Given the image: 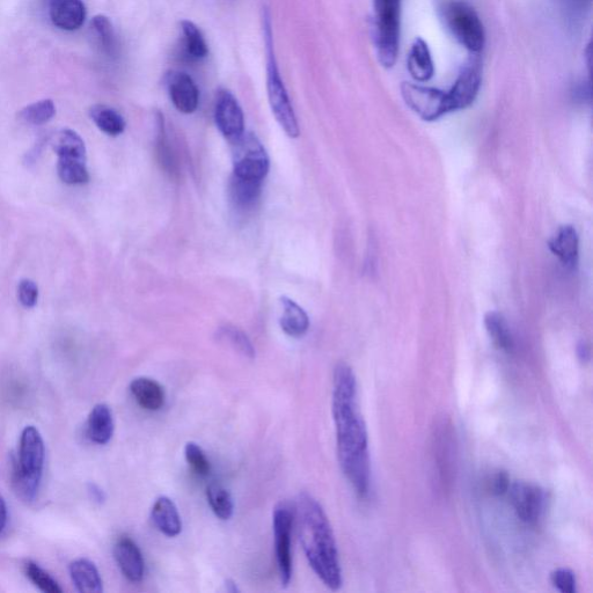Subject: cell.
<instances>
[{"label":"cell","mask_w":593,"mask_h":593,"mask_svg":"<svg viewBox=\"0 0 593 593\" xmlns=\"http://www.w3.org/2000/svg\"><path fill=\"white\" fill-rule=\"evenodd\" d=\"M407 68L411 76L419 83H426L434 77L433 57L426 41L416 39L409 51Z\"/></svg>","instance_id":"obj_21"},{"label":"cell","mask_w":593,"mask_h":593,"mask_svg":"<svg viewBox=\"0 0 593 593\" xmlns=\"http://www.w3.org/2000/svg\"><path fill=\"white\" fill-rule=\"evenodd\" d=\"M180 26L183 41H185L187 55L192 58V60H202V58H206L209 49L200 28L189 20H182Z\"/></svg>","instance_id":"obj_28"},{"label":"cell","mask_w":593,"mask_h":593,"mask_svg":"<svg viewBox=\"0 0 593 593\" xmlns=\"http://www.w3.org/2000/svg\"><path fill=\"white\" fill-rule=\"evenodd\" d=\"M294 516L287 504H278L273 514L275 553L281 583L288 587L292 577L291 532Z\"/></svg>","instance_id":"obj_11"},{"label":"cell","mask_w":593,"mask_h":593,"mask_svg":"<svg viewBox=\"0 0 593 593\" xmlns=\"http://www.w3.org/2000/svg\"><path fill=\"white\" fill-rule=\"evenodd\" d=\"M549 250L560 259L563 266L574 269L578 262L580 239L574 226H562L556 236L549 241Z\"/></svg>","instance_id":"obj_19"},{"label":"cell","mask_w":593,"mask_h":593,"mask_svg":"<svg viewBox=\"0 0 593 593\" xmlns=\"http://www.w3.org/2000/svg\"><path fill=\"white\" fill-rule=\"evenodd\" d=\"M485 326L490 339L495 346L505 353H511L514 350V338L508 325L507 320L499 312H489L485 317Z\"/></svg>","instance_id":"obj_27"},{"label":"cell","mask_w":593,"mask_h":593,"mask_svg":"<svg viewBox=\"0 0 593 593\" xmlns=\"http://www.w3.org/2000/svg\"><path fill=\"white\" fill-rule=\"evenodd\" d=\"M151 519L157 529L166 537H178L182 531L179 510L170 497H158L151 509Z\"/></svg>","instance_id":"obj_17"},{"label":"cell","mask_w":593,"mask_h":593,"mask_svg":"<svg viewBox=\"0 0 593 593\" xmlns=\"http://www.w3.org/2000/svg\"><path fill=\"white\" fill-rule=\"evenodd\" d=\"M231 144L233 175L248 180H265L269 171V158L259 138L254 134L244 133Z\"/></svg>","instance_id":"obj_7"},{"label":"cell","mask_w":593,"mask_h":593,"mask_svg":"<svg viewBox=\"0 0 593 593\" xmlns=\"http://www.w3.org/2000/svg\"><path fill=\"white\" fill-rule=\"evenodd\" d=\"M218 338L224 342H228L230 346L238 351L240 355L253 360L255 357V349L248 336L240 331L239 328L233 326H225L219 329Z\"/></svg>","instance_id":"obj_33"},{"label":"cell","mask_w":593,"mask_h":593,"mask_svg":"<svg viewBox=\"0 0 593 593\" xmlns=\"http://www.w3.org/2000/svg\"><path fill=\"white\" fill-rule=\"evenodd\" d=\"M87 492H89L91 500L94 503L102 504L106 501V494L104 490H102L98 485H95V483H89V486H87Z\"/></svg>","instance_id":"obj_39"},{"label":"cell","mask_w":593,"mask_h":593,"mask_svg":"<svg viewBox=\"0 0 593 593\" xmlns=\"http://www.w3.org/2000/svg\"><path fill=\"white\" fill-rule=\"evenodd\" d=\"M57 172L61 180L68 185H84L90 181L86 160L58 158Z\"/></svg>","instance_id":"obj_29"},{"label":"cell","mask_w":593,"mask_h":593,"mask_svg":"<svg viewBox=\"0 0 593 593\" xmlns=\"http://www.w3.org/2000/svg\"><path fill=\"white\" fill-rule=\"evenodd\" d=\"M185 457L188 465L193 468V471L197 475L208 477L211 471L210 461L199 444L195 442L187 443L185 446Z\"/></svg>","instance_id":"obj_35"},{"label":"cell","mask_w":593,"mask_h":593,"mask_svg":"<svg viewBox=\"0 0 593 593\" xmlns=\"http://www.w3.org/2000/svg\"><path fill=\"white\" fill-rule=\"evenodd\" d=\"M577 355L582 363H588L590 361L591 353L587 343L580 342V344H578Z\"/></svg>","instance_id":"obj_40"},{"label":"cell","mask_w":593,"mask_h":593,"mask_svg":"<svg viewBox=\"0 0 593 593\" xmlns=\"http://www.w3.org/2000/svg\"><path fill=\"white\" fill-rule=\"evenodd\" d=\"M332 412L341 470L364 499L371 486L369 435L358 404L356 376L346 363L336 365L334 370Z\"/></svg>","instance_id":"obj_1"},{"label":"cell","mask_w":593,"mask_h":593,"mask_svg":"<svg viewBox=\"0 0 593 593\" xmlns=\"http://www.w3.org/2000/svg\"><path fill=\"white\" fill-rule=\"evenodd\" d=\"M215 120L219 131L230 142L245 133V117L238 100L226 90L219 91L215 106Z\"/></svg>","instance_id":"obj_13"},{"label":"cell","mask_w":593,"mask_h":593,"mask_svg":"<svg viewBox=\"0 0 593 593\" xmlns=\"http://www.w3.org/2000/svg\"><path fill=\"white\" fill-rule=\"evenodd\" d=\"M114 556L124 577L130 582H141L145 574V561L141 549L127 536L117 539Z\"/></svg>","instance_id":"obj_15"},{"label":"cell","mask_w":593,"mask_h":593,"mask_svg":"<svg viewBox=\"0 0 593 593\" xmlns=\"http://www.w3.org/2000/svg\"><path fill=\"white\" fill-rule=\"evenodd\" d=\"M297 519L300 544L310 567L329 590H340L343 580L338 545L324 508L310 494H300Z\"/></svg>","instance_id":"obj_2"},{"label":"cell","mask_w":593,"mask_h":593,"mask_svg":"<svg viewBox=\"0 0 593 593\" xmlns=\"http://www.w3.org/2000/svg\"><path fill=\"white\" fill-rule=\"evenodd\" d=\"M553 587L561 593H576V576L570 569L559 568L551 574Z\"/></svg>","instance_id":"obj_36"},{"label":"cell","mask_w":593,"mask_h":593,"mask_svg":"<svg viewBox=\"0 0 593 593\" xmlns=\"http://www.w3.org/2000/svg\"><path fill=\"white\" fill-rule=\"evenodd\" d=\"M283 314L280 320L283 332L291 338H302L310 328V319L307 313L294 300L288 297L281 298Z\"/></svg>","instance_id":"obj_22"},{"label":"cell","mask_w":593,"mask_h":593,"mask_svg":"<svg viewBox=\"0 0 593 593\" xmlns=\"http://www.w3.org/2000/svg\"><path fill=\"white\" fill-rule=\"evenodd\" d=\"M207 499L212 512L222 521H229L234 512V503L228 489L211 485L207 489Z\"/></svg>","instance_id":"obj_30"},{"label":"cell","mask_w":593,"mask_h":593,"mask_svg":"<svg viewBox=\"0 0 593 593\" xmlns=\"http://www.w3.org/2000/svg\"><path fill=\"white\" fill-rule=\"evenodd\" d=\"M433 456L439 485L448 489L455 478L457 466L456 434L449 419L439 420L435 424Z\"/></svg>","instance_id":"obj_8"},{"label":"cell","mask_w":593,"mask_h":593,"mask_svg":"<svg viewBox=\"0 0 593 593\" xmlns=\"http://www.w3.org/2000/svg\"><path fill=\"white\" fill-rule=\"evenodd\" d=\"M25 574L36 588L46 593H62L63 590L47 571L41 568L38 563L27 561L25 563Z\"/></svg>","instance_id":"obj_34"},{"label":"cell","mask_w":593,"mask_h":593,"mask_svg":"<svg viewBox=\"0 0 593 593\" xmlns=\"http://www.w3.org/2000/svg\"><path fill=\"white\" fill-rule=\"evenodd\" d=\"M482 80V67L477 57L471 58L461 69L456 83L448 94L450 112L470 107L478 97Z\"/></svg>","instance_id":"obj_12"},{"label":"cell","mask_w":593,"mask_h":593,"mask_svg":"<svg viewBox=\"0 0 593 593\" xmlns=\"http://www.w3.org/2000/svg\"><path fill=\"white\" fill-rule=\"evenodd\" d=\"M401 0H375V41L380 64L390 69L400 46Z\"/></svg>","instance_id":"obj_5"},{"label":"cell","mask_w":593,"mask_h":593,"mask_svg":"<svg viewBox=\"0 0 593 593\" xmlns=\"http://www.w3.org/2000/svg\"><path fill=\"white\" fill-rule=\"evenodd\" d=\"M46 448L40 431L26 427L20 437L19 459L14 468L13 485L21 500L33 502L39 493Z\"/></svg>","instance_id":"obj_3"},{"label":"cell","mask_w":593,"mask_h":593,"mask_svg":"<svg viewBox=\"0 0 593 593\" xmlns=\"http://www.w3.org/2000/svg\"><path fill=\"white\" fill-rule=\"evenodd\" d=\"M70 576L73 584L82 593H101L104 591L97 567L90 560L78 559L70 565Z\"/></svg>","instance_id":"obj_23"},{"label":"cell","mask_w":593,"mask_h":593,"mask_svg":"<svg viewBox=\"0 0 593 593\" xmlns=\"http://www.w3.org/2000/svg\"><path fill=\"white\" fill-rule=\"evenodd\" d=\"M401 94L406 105L422 120L433 122L450 113L448 94L419 84L404 83Z\"/></svg>","instance_id":"obj_9"},{"label":"cell","mask_w":593,"mask_h":593,"mask_svg":"<svg viewBox=\"0 0 593 593\" xmlns=\"http://www.w3.org/2000/svg\"><path fill=\"white\" fill-rule=\"evenodd\" d=\"M226 589H228L229 592H237L238 591L237 585L231 581L226 582Z\"/></svg>","instance_id":"obj_42"},{"label":"cell","mask_w":593,"mask_h":593,"mask_svg":"<svg viewBox=\"0 0 593 593\" xmlns=\"http://www.w3.org/2000/svg\"><path fill=\"white\" fill-rule=\"evenodd\" d=\"M511 481L509 474L502 470H497L489 475L486 481V487L489 494L493 496H503L508 494Z\"/></svg>","instance_id":"obj_37"},{"label":"cell","mask_w":593,"mask_h":593,"mask_svg":"<svg viewBox=\"0 0 593 593\" xmlns=\"http://www.w3.org/2000/svg\"><path fill=\"white\" fill-rule=\"evenodd\" d=\"M130 392L137 404L145 411L158 412L165 406L166 394L164 387L157 380L139 377L130 384Z\"/></svg>","instance_id":"obj_18"},{"label":"cell","mask_w":593,"mask_h":593,"mask_svg":"<svg viewBox=\"0 0 593 593\" xmlns=\"http://www.w3.org/2000/svg\"><path fill=\"white\" fill-rule=\"evenodd\" d=\"M49 16L62 31H77L85 23L86 7L83 0H51Z\"/></svg>","instance_id":"obj_16"},{"label":"cell","mask_w":593,"mask_h":593,"mask_svg":"<svg viewBox=\"0 0 593 593\" xmlns=\"http://www.w3.org/2000/svg\"><path fill=\"white\" fill-rule=\"evenodd\" d=\"M443 19L446 27L473 54H478L485 47V28L478 13L464 2H450L443 7Z\"/></svg>","instance_id":"obj_6"},{"label":"cell","mask_w":593,"mask_h":593,"mask_svg":"<svg viewBox=\"0 0 593 593\" xmlns=\"http://www.w3.org/2000/svg\"><path fill=\"white\" fill-rule=\"evenodd\" d=\"M262 182L238 178L236 175H233L230 185V195L234 207L241 211L252 209L261 195Z\"/></svg>","instance_id":"obj_24"},{"label":"cell","mask_w":593,"mask_h":593,"mask_svg":"<svg viewBox=\"0 0 593 593\" xmlns=\"http://www.w3.org/2000/svg\"><path fill=\"white\" fill-rule=\"evenodd\" d=\"M168 94L182 114H193L200 104L199 87L185 72L172 71L166 76Z\"/></svg>","instance_id":"obj_14"},{"label":"cell","mask_w":593,"mask_h":593,"mask_svg":"<svg viewBox=\"0 0 593 593\" xmlns=\"http://www.w3.org/2000/svg\"><path fill=\"white\" fill-rule=\"evenodd\" d=\"M91 27L94 35L97 36L101 48L109 56H114L116 54L117 41L111 20L105 16L94 17L91 21Z\"/></svg>","instance_id":"obj_32"},{"label":"cell","mask_w":593,"mask_h":593,"mask_svg":"<svg viewBox=\"0 0 593 593\" xmlns=\"http://www.w3.org/2000/svg\"><path fill=\"white\" fill-rule=\"evenodd\" d=\"M114 428L111 408L106 404L95 406L87 420V437L95 444L105 445L111 442Z\"/></svg>","instance_id":"obj_20"},{"label":"cell","mask_w":593,"mask_h":593,"mask_svg":"<svg viewBox=\"0 0 593 593\" xmlns=\"http://www.w3.org/2000/svg\"><path fill=\"white\" fill-rule=\"evenodd\" d=\"M7 523V507L2 494H0V534L5 530Z\"/></svg>","instance_id":"obj_41"},{"label":"cell","mask_w":593,"mask_h":593,"mask_svg":"<svg viewBox=\"0 0 593 593\" xmlns=\"http://www.w3.org/2000/svg\"><path fill=\"white\" fill-rule=\"evenodd\" d=\"M263 38L267 53V91L270 107L282 129L291 138L299 137L297 117L285 89L275 57L272 18L267 9L262 11Z\"/></svg>","instance_id":"obj_4"},{"label":"cell","mask_w":593,"mask_h":593,"mask_svg":"<svg viewBox=\"0 0 593 593\" xmlns=\"http://www.w3.org/2000/svg\"><path fill=\"white\" fill-rule=\"evenodd\" d=\"M90 116L95 126L108 136H120L126 130L123 116L111 107L95 105L90 109Z\"/></svg>","instance_id":"obj_26"},{"label":"cell","mask_w":593,"mask_h":593,"mask_svg":"<svg viewBox=\"0 0 593 593\" xmlns=\"http://www.w3.org/2000/svg\"><path fill=\"white\" fill-rule=\"evenodd\" d=\"M509 499L516 515L527 525L536 526L545 516L547 495L543 488L534 483L516 481L508 490Z\"/></svg>","instance_id":"obj_10"},{"label":"cell","mask_w":593,"mask_h":593,"mask_svg":"<svg viewBox=\"0 0 593 593\" xmlns=\"http://www.w3.org/2000/svg\"><path fill=\"white\" fill-rule=\"evenodd\" d=\"M51 148L58 158L86 160V146L83 138L76 131L63 129L51 137Z\"/></svg>","instance_id":"obj_25"},{"label":"cell","mask_w":593,"mask_h":593,"mask_svg":"<svg viewBox=\"0 0 593 593\" xmlns=\"http://www.w3.org/2000/svg\"><path fill=\"white\" fill-rule=\"evenodd\" d=\"M56 114V107L53 100L45 99L28 105L19 113L21 121L32 124V126H42L49 122Z\"/></svg>","instance_id":"obj_31"},{"label":"cell","mask_w":593,"mask_h":593,"mask_svg":"<svg viewBox=\"0 0 593 593\" xmlns=\"http://www.w3.org/2000/svg\"><path fill=\"white\" fill-rule=\"evenodd\" d=\"M18 297L21 305L25 306L26 309H33L39 299L38 285L31 280L21 281L18 288Z\"/></svg>","instance_id":"obj_38"}]
</instances>
